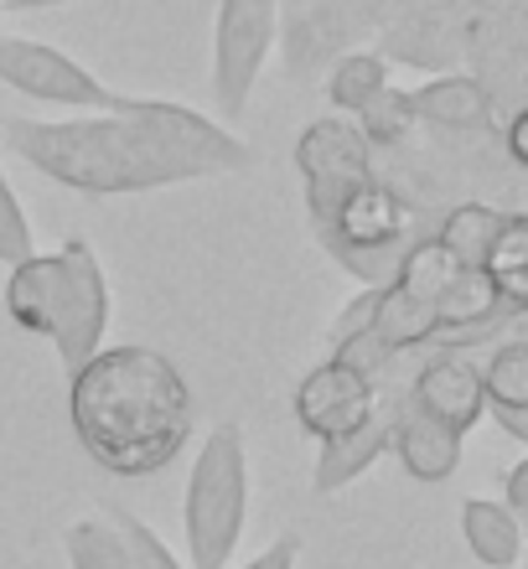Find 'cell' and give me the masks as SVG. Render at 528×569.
<instances>
[{
    "instance_id": "obj_1",
    "label": "cell",
    "mask_w": 528,
    "mask_h": 569,
    "mask_svg": "<svg viewBox=\"0 0 528 569\" xmlns=\"http://www.w3.org/2000/svg\"><path fill=\"white\" fill-rule=\"evenodd\" d=\"M68 425L78 450L120 481L161 477L197 430L181 368L146 342L99 347L68 378Z\"/></svg>"
},
{
    "instance_id": "obj_2",
    "label": "cell",
    "mask_w": 528,
    "mask_h": 569,
    "mask_svg": "<svg viewBox=\"0 0 528 569\" xmlns=\"http://www.w3.org/2000/svg\"><path fill=\"white\" fill-rule=\"evenodd\" d=\"M0 140L11 156L83 197L161 192L181 181H202L208 171L171 146L140 130L124 114H73V120H0Z\"/></svg>"
},
{
    "instance_id": "obj_3",
    "label": "cell",
    "mask_w": 528,
    "mask_h": 569,
    "mask_svg": "<svg viewBox=\"0 0 528 569\" xmlns=\"http://www.w3.org/2000/svg\"><path fill=\"white\" fill-rule=\"evenodd\" d=\"M249 523V446L239 425H212L181 492L187 569H228Z\"/></svg>"
},
{
    "instance_id": "obj_4",
    "label": "cell",
    "mask_w": 528,
    "mask_h": 569,
    "mask_svg": "<svg viewBox=\"0 0 528 569\" xmlns=\"http://www.w3.org/2000/svg\"><path fill=\"white\" fill-rule=\"evenodd\" d=\"M280 37V0H218L212 21V104L239 120Z\"/></svg>"
},
{
    "instance_id": "obj_5",
    "label": "cell",
    "mask_w": 528,
    "mask_h": 569,
    "mask_svg": "<svg viewBox=\"0 0 528 569\" xmlns=\"http://www.w3.org/2000/svg\"><path fill=\"white\" fill-rule=\"evenodd\" d=\"M109 331V280L83 233H68L58 249V300H52V331L47 342L58 347L62 373L73 378L83 362L104 347Z\"/></svg>"
},
{
    "instance_id": "obj_6",
    "label": "cell",
    "mask_w": 528,
    "mask_h": 569,
    "mask_svg": "<svg viewBox=\"0 0 528 569\" xmlns=\"http://www.w3.org/2000/svg\"><path fill=\"white\" fill-rule=\"evenodd\" d=\"M296 171L306 181V212H311V228L332 223L337 202L348 192H358L362 181L378 177V156L368 150V140L358 136V124L342 120V114H327V120H311L296 140Z\"/></svg>"
},
{
    "instance_id": "obj_7",
    "label": "cell",
    "mask_w": 528,
    "mask_h": 569,
    "mask_svg": "<svg viewBox=\"0 0 528 569\" xmlns=\"http://www.w3.org/2000/svg\"><path fill=\"white\" fill-rule=\"evenodd\" d=\"M0 83L16 89L21 99H37V104L52 109H78V114H114V104H120V89L99 83L62 47L31 42V37H0Z\"/></svg>"
},
{
    "instance_id": "obj_8",
    "label": "cell",
    "mask_w": 528,
    "mask_h": 569,
    "mask_svg": "<svg viewBox=\"0 0 528 569\" xmlns=\"http://www.w3.org/2000/svg\"><path fill=\"white\" fill-rule=\"evenodd\" d=\"M114 114L136 120L140 130H151L161 146H171L177 156L197 161L208 177H228V171H243L255 166V150L243 146L223 120H212L202 109H187L177 99H146V93H120Z\"/></svg>"
},
{
    "instance_id": "obj_9",
    "label": "cell",
    "mask_w": 528,
    "mask_h": 569,
    "mask_svg": "<svg viewBox=\"0 0 528 569\" xmlns=\"http://www.w3.org/2000/svg\"><path fill=\"white\" fill-rule=\"evenodd\" d=\"M378 393L383 389L368 373H358V368H348V362H337V358H321L296 383L290 409H296V425L321 446V440H342V435H352L358 425L373 420Z\"/></svg>"
},
{
    "instance_id": "obj_10",
    "label": "cell",
    "mask_w": 528,
    "mask_h": 569,
    "mask_svg": "<svg viewBox=\"0 0 528 569\" xmlns=\"http://www.w3.org/2000/svg\"><path fill=\"white\" fill-rule=\"evenodd\" d=\"M373 52L383 62H405V68H420L430 78L467 68V11H461V0H430V6L405 11L399 21L378 31Z\"/></svg>"
},
{
    "instance_id": "obj_11",
    "label": "cell",
    "mask_w": 528,
    "mask_h": 569,
    "mask_svg": "<svg viewBox=\"0 0 528 569\" xmlns=\"http://www.w3.org/2000/svg\"><path fill=\"white\" fill-rule=\"evenodd\" d=\"M405 399L420 409V415H430L436 425H446V430H456V435L477 430V420L487 415L482 362H471L467 352L446 347V352L420 362V373L409 378Z\"/></svg>"
},
{
    "instance_id": "obj_12",
    "label": "cell",
    "mask_w": 528,
    "mask_h": 569,
    "mask_svg": "<svg viewBox=\"0 0 528 569\" xmlns=\"http://www.w3.org/2000/svg\"><path fill=\"white\" fill-rule=\"evenodd\" d=\"M409 104H415V120L436 136H487L498 120V104L477 73L425 78L420 89H409Z\"/></svg>"
},
{
    "instance_id": "obj_13",
    "label": "cell",
    "mask_w": 528,
    "mask_h": 569,
    "mask_svg": "<svg viewBox=\"0 0 528 569\" xmlns=\"http://www.w3.org/2000/svg\"><path fill=\"white\" fill-rule=\"evenodd\" d=\"M389 405H393V446L389 450L399 456L405 477L425 481V487L451 481L456 466H461V440H467V435H456V430H446V425H436L430 415H420L405 393H389Z\"/></svg>"
},
{
    "instance_id": "obj_14",
    "label": "cell",
    "mask_w": 528,
    "mask_h": 569,
    "mask_svg": "<svg viewBox=\"0 0 528 569\" xmlns=\"http://www.w3.org/2000/svg\"><path fill=\"white\" fill-rule=\"evenodd\" d=\"M389 446H393V405H389V393H378L373 420L358 425V430L342 435V440H321L317 466H311V487H317L321 497L342 492V487H352L368 466L383 461Z\"/></svg>"
},
{
    "instance_id": "obj_15",
    "label": "cell",
    "mask_w": 528,
    "mask_h": 569,
    "mask_svg": "<svg viewBox=\"0 0 528 569\" xmlns=\"http://www.w3.org/2000/svg\"><path fill=\"white\" fill-rule=\"evenodd\" d=\"M52 300H58V254H27L6 274V316L16 331L47 337L52 331Z\"/></svg>"
},
{
    "instance_id": "obj_16",
    "label": "cell",
    "mask_w": 528,
    "mask_h": 569,
    "mask_svg": "<svg viewBox=\"0 0 528 569\" xmlns=\"http://www.w3.org/2000/svg\"><path fill=\"white\" fill-rule=\"evenodd\" d=\"M461 539H467L471 559L487 569L524 565V523L492 497H467L461 502Z\"/></svg>"
},
{
    "instance_id": "obj_17",
    "label": "cell",
    "mask_w": 528,
    "mask_h": 569,
    "mask_svg": "<svg viewBox=\"0 0 528 569\" xmlns=\"http://www.w3.org/2000/svg\"><path fill=\"white\" fill-rule=\"evenodd\" d=\"M482 274L492 280L508 316H528V212H502V228L482 259Z\"/></svg>"
},
{
    "instance_id": "obj_18",
    "label": "cell",
    "mask_w": 528,
    "mask_h": 569,
    "mask_svg": "<svg viewBox=\"0 0 528 569\" xmlns=\"http://www.w3.org/2000/svg\"><path fill=\"white\" fill-rule=\"evenodd\" d=\"M378 89H389V62L378 58L373 47H352V52H342V58L321 73V93H327V104H332L342 120H352Z\"/></svg>"
},
{
    "instance_id": "obj_19",
    "label": "cell",
    "mask_w": 528,
    "mask_h": 569,
    "mask_svg": "<svg viewBox=\"0 0 528 569\" xmlns=\"http://www.w3.org/2000/svg\"><path fill=\"white\" fill-rule=\"evenodd\" d=\"M498 228H502V208H492L482 197H467V202L446 208L436 239L446 243L467 270H482V259H487V249H492V239H498Z\"/></svg>"
},
{
    "instance_id": "obj_20",
    "label": "cell",
    "mask_w": 528,
    "mask_h": 569,
    "mask_svg": "<svg viewBox=\"0 0 528 569\" xmlns=\"http://www.w3.org/2000/svg\"><path fill=\"white\" fill-rule=\"evenodd\" d=\"M352 124H358V136L368 140V150H405L409 140H415V130H420V120H415V104H409V89H378L368 104L352 114Z\"/></svg>"
},
{
    "instance_id": "obj_21",
    "label": "cell",
    "mask_w": 528,
    "mask_h": 569,
    "mask_svg": "<svg viewBox=\"0 0 528 569\" xmlns=\"http://www.w3.org/2000/svg\"><path fill=\"white\" fill-rule=\"evenodd\" d=\"M62 549H68V569H136L130 543L109 518H78L62 528Z\"/></svg>"
},
{
    "instance_id": "obj_22",
    "label": "cell",
    "mask_w": 528,
    "mask_h": 569,
    "mask_svg": "<svg viewBox=\"0 0 528 569\" xmlns=\"http://www.w3.org/2000/svg\"><path fill=\"white\" fill-rule=\"evenodd\" d=\"M482 389L487 409H528V342H498L492 358L482 362Z\"/></svg>"
},
{
    "instance_id": "obj_23",
    "label": "cell",
    "mask_w": 528,
    "mask_h": 569,
    "mask_svg": "<svg viewBox=\"0 0 528 569\" xmlns=\"http://www.w3.org/2000/svg\"><path fill=\"white\" fill-rule=\"evenodd\" d=\"M27 254H37V233H31L27 208H21L6 166H0V264L11 270V264H21Z\"/></svg>"
},
{
    "instance_id": "obj_24",
    "label": "cell",
    "mask_w": 528,
    "mask_h": 569,
    "mask_svg": "<svg viewBox=\"0 0 528 569\" xmlns=\"http://www.w3.org/2000/svg\"><path fill=\"white\" fill-rule=\"evenodd\" d=\"M109 523H114V528L124 533V543H130V559H136V569H187V565H181V559L167 549V543L156 539L151 528L140 523L136 512L114 508V512H109Z\"/></svg>"
},
{
    "instance_id": "obj_25",
    "label": "cell",
    "mask_w": 528,
    "mask_h": 569,
    "mask_svg": "<svg viewBox=\"0 0 528 569\" xmlns=\"http://www.w3.org/2000/svg\"><path fill=\"white\" fill-rule=\"evenodd\" d=\"M415 6H430V0H342V11H348V21H352L358 37L383 31L389 21H399L405 11H415Z\"/></svg>"
},
{
    "instance_id": "obj_26",
    "label": "cell",
    "mask_w": 528,
    "mask_h": 569,
    "mask_svg": "<svg viewBox=\"0 0 528 569\" xmlns=\"http://www.w3.org/2000/svg\"><path fill=\"white\" fill-rule=\"evenodd\" d=\"M373 306H378V290H358V296L342 306V316L332 321V331H327V352H332V347H342L348 337H358V331L373 327Z\"/></svg>"
},
{
    "instance_id": "obj_27",
    "label": "cell",
    "mask_w": 528,
    "mask_h": 569,
    "mask_svg": "<svg viewBox=\"0 0 528 569\" xmlns=\"http://www.w3.org/2000/svg\"><path fill=\"white\" fill-rule=\"evenodd\" d=\"M502 161L528 177V109H514V120L502 124Z\"/></svg>"
},
{
    "instance_id": "obj_28",
    "label": "cell",
    "mask_w": 528,
    "mask_h": 569,
    "mask_svg": "<svg viewBox=\"0 0 528 569\" xmlns=\"http://www.w3.org/2000/svg\"><path fill=\"white\" fill-rule=\"evenodd\" d=\"M296 565H301V533H280L265 555H255L239 569H296Z\"/></svg>"
},
{
    "instance_id": "obj_29",
    "label": "cell",
    "mask_w": 528,
    "mask_h": 569,
    "mask_svg": "<svg viewBox=\"0 0 528 569\" xmlns=\"http://www.w3.org/2000/svg\"><path fill=\"white\" fill-rule=\"evenodd\" d=\"M502 492H508V497H502V508H508L518 523H524V518H528V456H524L518 466H508V477H502Z\"/></svg>"
},
{
    "instance_id": "obj_30",
    "label": "cell",
    "mask_w": 528,
    "mask_h": 569,
    "mask_svg": "<svg viewBox=\"0 0 528 569\" xmlns=\"http://www.w3.org/2000/svg\"><path fill=\"white\" fill-rule=\"evenodd\" d=\"M492 420H498L502 435H514L518 446L528 450V409H492Z\"/></svg>"
},
{
    "instance_id": "obj_31",
    "label": "cell",
    "mask_w": 528,
    "mask_h": 569,
    "mask_svg": "<svg viewBox=\"0 0 528 569\" xmlns=\"http://www.w3.org/2000/svg\"><path fill=\"white\" fill-rule=\"evenodd\" d=\"M52 6H68V0H6V11H52Z\"/></svg>"
},
{
    "instance_id": "obj_32",
    "label": "cell",
    "mask_w": 528,
    "mask_h": 569,
    "mask_svg": "<svg viewBox=\"0 0 528 569\" xmlns=\"http://www.w3.org/2000/svg\"><path fill=\"white\" fill-rule=\"evenodd\" d=\"M0 11H6V0H0Z\"/></svg>"
}]
</instances>
